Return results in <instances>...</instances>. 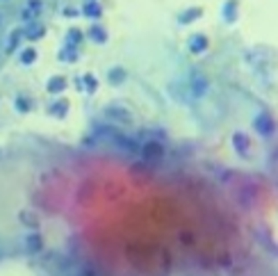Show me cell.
Wrapping results in <instances>:
<instances>
[{"instance_id":"30bf717a","label":"cell","mask_w":278,"mask_h":276,"mask_svg":"<svg viewBox=\"0 0 278 276\" xmlns=\"http://www.w3.org/2000/svg\"><path fill=\"white\" fill-rule=\"evenodd\" d=\"M82 44V32L78 30V28H71L66 34V46H73V48H78V46Z\"/></svg>"},{"instance_id":"ba28073f","label":"cell","mask_w":278,"mask_h":276,"mask_svg":"<svg viewBox=\"0 0 278 276\" xmlns=\"http://www.w3.org/2000/svg\"><path fill=\"white\" fill-rule=\"evenodd\" d=\"M107 80H110V85H121V82L126 80V71L121 67H112L110 73H107Z\"/></svg>"},{"instance_id":"9c48e42d","label":"cell","mask_w":278,"mask_h":276,"mask_svg":"<svg viewBox=\"0 0 278 276\" xmlns=\"http://www.w3.org/2000/svg\"><path fill=\"white\" fill-rule=\"evenodd\" d=\"M89 37H91V41L94 44H105L107 41V32H105V28H98V25H94L89 30Z\"/></svg>"},{"instance_id":"8fae6325","label":"cell","mask_w":278,"mask_h":276,"mask_svg":"<svg viewBox=\"0 0 278 276\" xmlns=\"http://www.w3.org/2000/svg\"><path fill=\"white\" fill-rule=\"evenodd\" d=\"M82 14L84 16H91V18H96V16L103 14V7H100L98 2H87V5L82 7Z\"/></svg>"},{"instance_id":"7a4b0ae2","label":"cell","mask_w":278,"mask_h":276,"mask_svg":"<svg viewBox=\"0 0 278 276\" xmlns=\"http://www.w3.org/2000/svg\"><path fill=\"white\" fill-rule=\"evenodd\" d=\"M46 89L50 91V94H62V91L66 89V78L64 75H53L50 80H48V87Z\"/></svg>"},{"instance_id":"6da1fadb","label":"cell","mask_w":278,"mask_h":276,"mask_svg":"<svg viewBox=\"0 0 278 276\" xmlns=\"http://www.w3.org/2000/svg\"><path fill=\"white\" fill-rule=\"evenodd\" d=\"M162 155H164V149H162V144L155 142V139H150V142H146L142 146V157L148 160V162H158Z\"/></svg>"},{"instance_id":"5b68a950","label":"cell","mask_w":278,"mask_h":276,"mask_svg":"<svg viewBox=\"0 0 278 276\" xmlns=\"http://www.w3.org/2000/svg\"><path fill=\"white\" fill-rule=\"evenodd\" d=\"M18 62H21L23 67H30V64H34V62H37V51H34V48H30V46H28V48H23L21 55H18Z\"/></svg>"},{"instance_id":"2e32d148","label":"cell","mask_w":278,"mask_h":276,"mask_svg":"<svg viewBox=\"0 0 278 276\" xmlns=\"http://www.w3.org/2000/svg\"><path fill=\"white\" fill-rule=\"evenodd\" d=\"M201 14V9H194V14H185V16H180V23L185 25V23H189V21H194L196 16Z\"/></svg>"},{"instance_id":"277c9868","label":"cell","mask_w":278,"mask_h":276,"mask_svg":"<svg viewBox=\"0 0 278 276\" xmlns=\"http://www.w3.org/2000/svg\"><path fill=\"white\" fill-rule=\"evenodd\" d=\"M25 246H28V251L37 254V251H41V249H44V240H41V235H39V233H30V235L25 238Z\"/></svg>"},{"instance_id":"3957f363","label":"cell","mask_w":278,"mask_h":276,"mask_svg":"<svg viewBox=\"0 0 278 276\" xmlns=\"http://www.w3.org/2000/svg\"><path fill=\"white\" fill-rule=\"evenodd\" d=\"M205 48H208V37H205V34H192V39H189V51L203 52Z\"/></svg>"},{"instance_id":"8992f818","label":"cell","mask_w":278,"mask_h":276,"mask_svg":"<svg viewBox=\"0 0 278 276\" xmlns=\"http://www.w3.org/2000/svg\"><path fill=\"white\" fill-rule=\"evenodd\" d=\"M44 34H46V28L39 25V23H32V25H28V30H25V37L30 39V41H37V39H41Z\"/></svg>"},{"instance_id":"5bb4252c","label":"cell","mask_w":278,"mask_h":276,"mask_svg":"<svg viewBox=\"0 0 278 276\" xmlns=\"http://www.w3.org/2000/svg\"><path fill=\"white\" fill-rule=\"evenodd\" d=\"M30 98H25V96H18L16 98V110H18V112L21 114H25V112H30Z\"/></svg>"},{"instance_id":"9a60e30c","label":"cell","mask_w":278,"mask_h":276,"mask_svg":"<svg viewBox=\"0 0 278 276\" xmlns=\"http://www.w3.org/2000/svg\"><path fill=\"white\" fill-rule=\"evenodd\" d=\"M82 82H84V89L89 91V94H94V91L98 89V82H96V78H94V75L87 73V75L82 78Z\"/></svg>"},{"instance_id":"7c38bea8","label":"cell","mask_w":278,"mask_h":276,"mask_svg":"<svg viewBox=\"0 0 278 276\" xmlns=\"http://www.w3.org/2000/svg\"><path fill=\"white\" fill-rule=\"evenodd\" d=\"M60 60H64V62H75V60H78V48H73V46H66V51L60 52Z\"/></svg>"},{"instance_id":"52a82bcc","label":"cell","mask_w":278,"mask_h":276,"mask_svg":"<svg viewBox=\"0 0 278 276\" xmlns=\"http://www.w3.org/2000/svg\"><path fill=\"white\" fill-rule=\"evenodd\" d=\"M66 112H68L66 101H53V105L48 107V114H53V117H57V119H62Z\"/></svg>"},{"instance_id":"4fadbf2b","label":"cell","mask_w":278,"mask_h":276,"mask_svg":"<svg viewBox=\"0 0 278 276\" xmlns=\"http://www.w3.org/2000/svg\"><path fill=\"white\" fill-rule=\"evenodd\" d=\"M244 142H246V139H244V135H242V133H235L233 146L237 149V153H240V155H246V151H244Z\"/></svg>"},{"instance_id":"e0dca14e","label":"cell","mask_w":278,"mask_h":276,"mask_svg":"<svg viewBox=\"0 0 278 276\" xmlns=\"http://www.w3.org/2000/svg\"><path fill=\"white\" fill-rule=\"evenodd\" d=\"M16 44H18V34H12V41H9V48H7V51H9V52L16 51Z\"/></svg>"}]
</instances>
